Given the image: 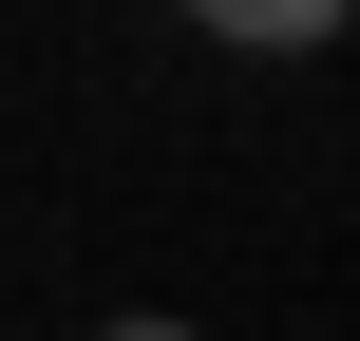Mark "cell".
<instances>
[{
	"label": "cell",
	"mask_w": 360,
	"mask_h": 341,
	"mask_svg": "<svg viewBox=\"0 0 360 341\" xmlns=\"http://www.w3.org/2000/svg\"><path fill=\"white\" fill-rule=\"evenodd\" d=\"M95 341H190V323H171V304H114V323H95Z\"/></svg>",
	"instance_id": "cell-2"
},
{
	"label": "cell",
	"mask_w": 360,
	"mask_h": 341,
	"mask_svg": "<svg viewBox=\"0 0 360 341\" xmlns=\"http://www.w3.org/2000/svg\"><path fill=\"white\" fill-rule=\"evenodd\" d=\"M190 19H209L228 57H323V38H342V0H190Z\"/></svg>",
	"instance_id": "cell-1"
}]
</instances>
